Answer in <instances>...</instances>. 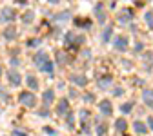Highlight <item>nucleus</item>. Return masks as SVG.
<instances>
[{
  "label": "nucleus",
  "mask_w": 153,
  "mask_h": 136,
  "mask_svg": "<svg viewBox=\"0 0 153 136\" xmlns=\"http://www.w3.org/2000/svg\"><path fill=\"white\" fill-rule=\"evenodd\" d=\"M35 65L40 69V71L48 73V74H53V71H55V65H53V62H51L49 54L44 53V51H40V53L35 54Z\"/></svg>",
  "instance_id": "1"
},
{
  "label": "nucleus",
  "mask_w": 153,
  "mask_h": 136,
  "mask_svg": "<svg viewBox=\"0 0 153 136\" xmlns=\"http://www.w3.org/2000/svg\"><path fill=\"white\" fill-rule=\"evenodd\" d=\"M84 40H86L84 36L75 35V33H71V31H68L66 36H64V44H66V47H79V46L84 44Z\"/></svg>",
  "instance_id": "2"
},
{
  "label": "nucleus",
  "mask_w": 153,
  "mask_h": 136,
  "mask_svg": "<svg viewBox=\"0 0 153 136\" xmlns=\"http://www.w3.org/2000/svg\"><path fill=\"white\" fill-rule=\"evenodd\" d=\"M18 102H20L24 107H35L36 105V96L33 94V93H29V91H22L20 94H18Z\"/></svg>",
  "instance_id": "3"
},
{
  "label": "nucleus",
  "mask_w": 153,
  "mask_h": 136,
  "mask_svg": "<svg viewBox=\"0 0 153 136\" xmlns=\"http://www.w3.org/2000/svg\"><path fill=\"white\" fill-rule=\"evenodd\" d=\"M6 76H7V82H9V84H11L13 87H18V85L22 84V74L18 73L16 69H9Z\"/></svg>",
  "instance_id": "4"
},
{
  "label": "nucleus",
  "mask_w": 153,
  "mask_h": 136,
  "mask_svg": "<svg viewBox=\"0 0 153 136\" xmlns=\"http://www.w3.org/2000/svg\"><path fill=\"white\" fill-rule=\"evenodd\" d=\"M16 18V13H15V9H11V7H4L2 9V13H0V20L2 22H13Z\"/></svg>",
  "instance_id": "5"
},
{
  "label": "nucleus",
  "mask_w": 153,
  "mask_h": 136,
  "mask_svg": "<svg viewBox=\"0 0 153 136\" xmlns=\"http://www.w3.org/2000/svg\"><path fill=\"white\" fill-rule=\"evenodd\" d=\"M113 47L117 49V51H126V49H128V38L117 36V38L113 40Z\"/></svg>",
  "instance_id": "6"
},
{
  "label": "nucleus",
  "mask_w": 153,
  "mask_h": 136,
  "mask_svg": "<svg viewBox=\"0 0 153 136\" xmlns=\"http://www.w3.org/2000/svg\"><path fill=\"white\" fill-rule=\"evenodd\" d=\"M69 82L75 84V85H79V87H84L88 84V78H86L84 74H71L69 76Z\"/></svg>",
  "instance_id": "7"
},
{
  "label": "nucleus",
  "mask_w": 153,
  "mask_h": 136,
  "mask_svg": "<svg viewBox=\"0 0 153 136\" xmlns=\"http://www.w3.org/2000/svg\"><path fill=\"white\" fill-rule=\"evenodd\" d=\"M95 15H97V22L99 24H106V13H104V4L99 2L95 7Z\"/></svg>",
  "instance_id": "8"
},
{
  "label": "nucleus",
  "mask_w": 153,
  "mask_h": 136,
  "mask_svg": "<svg viewBox=\"0 0 153 136\" xmlns=\"http://www.w3.org/2000/svg\"><path fill=\"white\" fill-rule=\"evenodd\" d=\"M133 20V11L131 9H122L120 13H119V22L120 24H128V22H131Z\"/></svg>",
  "instance_id": "9"
},
{
  "label": "nucleus",
  "mask_w": 153,
  "mask_h": 136,
  "mask_svg": "<svg viewBox=\"0 0 153 136\" xmlns=\"http://www.w3.org/2000/svg\"><path fill=\"white\" fill-rule=\"evenodd\" d=\"M99 111H100L104 116H109V114H111V111H113L111 102H109V100H102V102H99Z\"/></svg>",
  "instance_id": "10"
},
{
  "label": "nucleus",
  "mask_w": 153,
  "mask_h": 136,
  "mask_svg": "<svg viewBox=\"0 0 153 136\" xmlns=\"http://www.w3.org/2000/svg\"><path fill=\"white\" fill-rule=\"evenodd\" d=\"M68 111H69V102H68V98H62V100L59 102V105H56V114L66 116Z\"/></svg>",
  "instance_id": "11"
},
{
  "label": "nucleus",
  "mask_w": 153,
  "mask_h": 136,
  "mask_svg": "<svg viewBox=\"0 0 153 136\" xmlns=\"http://www.w3.org/2000/svg\"><path fill=\"white\" fill-rule=\"evenodd\" d=\"M142 102L153 109V89H144L142 91Z\"/></svg>",
  "instance_id": "12"
},
{
  "label": "nucleus",
  "mask_w": 153,
  "mask_h": 136,
  "mask_svg": "<svg viewBox=\"0 0 153 136\" xmlns=\"http://www.w3.org/2000/svg\"><path fill=\"white\" fill-rule=\"evenodd\" d=\"M53 98H55V91H53V89H46L44 94H42V102H44V105H49V104L53 102Z\"/></svg>",
  "instance_id": "13"
},
{
  "label": "nucleus",
  "mask_w": 153,
  "mask_h": 136,
  "mask_svg": "<svg viewBox=\"0 0 153 136\" xmlns=\"http://www.w3.org/2000/svg\"><path fill=\"white\" fill-rule=\"evenodd\" d=\"M4 38H6V40H15V38H16V29H15V26H7V27L4 29Z\"/></svg>",
  "instance_id": "14"
},
{
  "label": "nucleus",
  "mask_w": 153,
  "mask_h": 136,
  "mask_svg": "<svg viewBox=\"0 0 153 136\" xmlns=\"http://www.w3.org/2000/svg\"><path fill=\"white\" fill-rule=\"evenodd\" d=\"M133 131H135L137 134H146V132H148V127H146L140 120H137L135 124H133Z\"/></svg>",
  "instance_id": "15"
},
{
  "label": "nucleus",
  "mask_w": 153,
  "mask_h": 136,
  "mask_svg": "<svg viewBox=\"0 0 153 136\" xmlns=\"http://www.w3.org/2000/svg\"><path fill=\"white\" fill-rule=\"evenodd\" d=\"M26 82H27V87L29 89H38V80L35 74H27L26 76Z\"/></svg>",
  "instance_id": "16"
},
{
  "label": "nucleus",
  "mask_w": 153,
  "mask_h": 136,
  "mask_svg": "<svg viewBox=\"0 0 153 136\" xmlns=\"http://www.w3.org/2000/svg\"><path fill=\"white\" fill-rule=\"evenodd\" d=\"M33 20H35V11L29 9V11H26V13L22 15V22H24V24H31Z\"/></svg>",
  "instance_id": "17"
},
{
  "label": "nucleus",
  "mask_w": 153,
  "mask_h": 136,
  "mask_svg": "<svg viewBox=\"0 0 153 136\" xmlns=\"http://www.w3.org/2000/svg\"><path fill=\"white\" fill-rule=\"evenodd\" d=\"M69 16H71V13L69 11H64V13H59V15H53V20L55 22H64V20H68Z\"/></svg>",
  "instance_id": "18"
},
{
  "label": "nucleus",
  "mask_w": 153,
  "mask_h": 136,
  "mask_svg": "<svg viewBox=\"0 0 153 136\" xmlns=\"http://www.w3.org/2000/svg\"><path fill=\"white\" fill-rule=\"evenodd\" d=\"M115 127H117V131L124 132V131H126V127H128L126 118H117V120H115Z\"/></svg>",
  "instance_id": "19"
},
{
  "label": "nucleus",
  "mask_w": 153,
  "mask_h": 136,
  "mask_svg": "<svg viewBox=\"0 0 153 136\" xmlns=\"http://www.w3.org/2000/svg\"><path fill=\"white\" fill-rule=\"evenodd\" d=\"M111 82H113V78L108 74V76H104V78H100V80H99V87H100V89H106Z\"/></svg>",
  "instance_id": "20"
},
{
  "label": "nucleus",
  "mask_w": 153,
  "mask_h": 136,
  "mask_svg": "<svg viewBox=\"0 0 153 136\" xmlns=\"http://www.w3.org/2000/svg\"><path fill=\"white\" fill-rule=\"evenodd\" d=\"M111 33H113V27H111V26H108V27L104 29V33H102V42H109Z\"/></svg>",
  "instance_id": "21"
},
{
  "label": "nucleus",
  "mask_w": 153,
  "mask_h": 136,
  "mask_svg": "<svg viewBox=\"0 0 153 136\" xmlns=\"http://www.w3.org/2000/svg\"><path fill=\"white\" fill-rule=\"evenodd\" d=\"M144 20H146L148 27H149V29H153V13H151V11H148V13L144 15Z\"/></svg>",
  "instance_id": "22"
},
{
  "label": "nucleus",
  "mask_w": 153,
  "mask_h": 136,
  "mask_svg": "<svg viewBox=\"0 0 153 136\" xmlns=\"http://www.w3.org/2000/svg\"><path fill=\"white\" fill-rule=\"evenodd\" d=\"M144 62H146V65H148L149 71H151V67H153V53H146V54H144Z\"/></svg>",
  "instance_id": "23"
},
{
  "label": "nucleus",
  "mask_w": 153,
  "mask_h": 136,
  "mask_svg": "<svg viewBox=\"0 0 153 136\" xmlns=\"http://www.w3.org/2000/svg\"><path fill=\"white\" fill-rule=\"evenodd\" d=\"M0 98H2L6 104L9 102V94H7V91H6V87H4L2 84H0Z\"/></svg>",
  "instance_id": "24"
},
{
  "label": "nucleus",
  "mask_w": 153,
  "mask_h": 136,
  "mask_svg": "<svg viewBox=\"0 0 153 136\" xmlns=\"http://www.w3.org/2000/svg\"><path fill=\"white\" fill-rule=\"evenodd\" d=\"M131 109H133V102H128V104H122V105H120V111H122L124 114H129Z\"/></svg>",
  "instance_id": "25"
},
{
  "label": "nucleus",
  "mask_w": 153,
  "mask_h": 136,
  "mask_svg": "<svg viewBox=\"0 0 153 136\" xmlns=\"http://www.w3.org/2000/svg\"><path fill=\"white\" fill-rule=\"evenodd\" d=\"M66 122H68V127L73 129V124H75V122H73V114H71L69 111H68V118H66Z\"/></svg>",
  "instance_id": "26"
},
{
  "label": "nucleus",
  "mask_w": 153,
  "mask_h": 136,
  "mask_svg": "<svg viewBox=\"0 0 153 136\" xmlns=\"http://www.w3.org/2000/svg\"><path fill=\"white\" fill-rule=\"evenodd\" d=\"M97 134H99V136H104V134H106V125H104V124H100V125L97 127Z\"/></svg>",
  "instance_id": "27"
},
{
  "label": "nucleus",
  "mask_w": 153,
  "mask_h": 136,
  "mask_svg": "<svg viewBox=\"0 0 153 136\" xmlns=\"http://www.w3.org/2000/svg\"><path fill=\"white\" fill-rule=\"evenodd\" d=\"M56 60H59V64H64V62H66L64 53H56Z\"/></svg>",
  "instance_id": "28"
},
{
  "label": "nucleus",
  "mask_w": 153,
  "mask_h": 136,
  "mask_svg": "<svg viewBox=\"0 0 153 136\" xmlns=\"http://www.w3.org/2000/svg\"><path fill=\"white\" fill-rule=\"evenodd\" d=\"M27 46H29V47H35V46H40V40H36V38H33V40H29V42H27Z\"/></svg>",
  "instance_id": "29"
},
{
  "label": "nucleus",
  "mask_w": 153,
  "mask_h": 136,
  "mask_svg": "<svg viewBox=\"0 0 153 136\" xmlns=\"http://www.w3.org/2000/svg\"><path fill=\"white\" fill-rule=\"evenodd\" d=\"M142 49H144V44H142V42H137V44H135V53H139V51H142Z\"/></svg>",
  "instance_id": "30"
},
{
  "label": "nucleus",
  "mask_w": 153,
  "mask_h": 136,
  "mask_svg": "<svg viewBox=\"0 0 153 136\" xmlns=\"http://www.w3.org/2000/svg\"><path fill=\"white\" fill-rule=\"evenodd\" d=\"M113 94H115V96H119V94H122V89H120V87H117V89H113Z\"/></svg>",
  "instance_id": "31"
},
{
  "label": "nucleus",
  "mask_w": 153,
  "mask_h": 136,
  "mask_svg": "<svg viewBox=\"0 0 153 136\" xmlns=\"http://www.w3.org/2000/svg\"><path fill=\"white\" fill-rule=\"evenodd\" d=\"M38 114H40V116H44V118H46V116L49 114V111H48V109H42V111H40V112H38Z\"/></svg>",
  "instance_id": "32"
},
{
  "label": "nucleus",
  "mask_w": 153,
  "mask_h": 136,
  "mask_svg": "<svg viewBox=\"0 0 153 136\" xmlns=\"http://www.w3.org/2000/svg\"><path fill=\"white\" fill-rule=\"evenodd\" d=\"M148 125H149V129L153 131V116H149V118H148Z\"/></svg>",
  "instance_id": "33"
},
{
  "label": "nucleus",
  "mask_w": 153,
  "mask_h": 136,
  "mask_svg": "<svg viewBox=\"0 0 153 136\" xmlns=\"http://www.w3.org/2000/svg\"><path fill=\"white\" fill-rule=\"evenodd\" d=\"M84 102H93V96H91V94H86V96H84Z\"/></svg>",
  "instance_id": "34"
},
{
  "label": "nucleus",
  "mask_w": 153,
  "mask_h": 136,
  "mask_svg": "<svg viewBox=\"0 0 153 136\" xmlns=\"http://www.w3.org/2000/svg\"><path fill=\"white\" fill-rule=\"evenodd\" d=\"M86 118H88V111H82L80 112V120H86Z\"/></svg>",
  "instance_id": "35"
},
{
  "label": "nucleus",
  "mask_w": 153,
  "mask_h": 136,
  "mask_svg": "<svg viewBox=\"0 0 153 136\" xmlns=\"http://www.w3.org/2000/svg\"><path fill=\"white\" fill-rule=\"evenodd\" d=\"M49 4H59V0H49Z\"/></svg>",
  "instance_id": "36"
},
{
  "label": "nucleus",
  "mask_w": 153,
  "mask_h": 136,
  "mask_svg": "<svg viewBox=\"0 0 153 136\" xmlns=\"http://www.w3.org/2000/svg\"><path fill=\"white\" fill-rule=\"evenodd\" d=\"M139 2H144V0H139Z\"/></svg>",
  "instance_id": "37"
},
{
  "label": "nucleus",
  "mask_w": 153,
  "mask_h": 136,
  "mask_svg": "<svg viewBox=\"0 0 153 136\" xmlns=\"http://www.w3.org/2000/svg\"><path fill=\"white\" fill-rule=\"evenodd\" d=\"M0 73H2V71H0Z\"/></svg>",
  "instance_id": "38"
}]
</instances>
